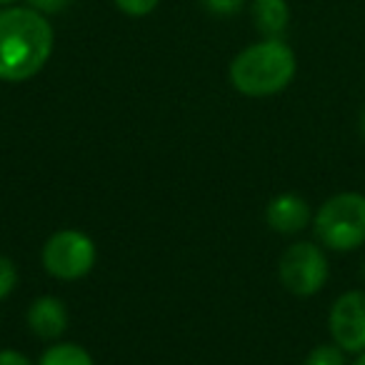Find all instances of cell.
Returning a JSON list of instances; mask_svg holds the SVG:
<instances>
[{
	"instance_id": "6da1fadb",
	"label": "cell",
	"mask_w": 365,
	"mask_h": 365,
	"mask_svg": "<svg viewBox=\"0 0 365 365\" xmlns=\"http://www.w3.org/2000/svg\"><path fill=\"white\" fill-rule=\"evenodd\" d=\"M56 33L43 13L31 6L0 8V81L26 83L46 68Z\"/></svg>"
},
{
	"instance_id": "d6986e66",
	"label": "cell",
	"mask_w": 365,
	"mask_h": 365,
	"mask_svg": "<svg viewBox=\"0 0 365 365\" xmlns=\"http://www.w3.org/2000/svg\"><path fill=\"white\" fill-rule=\"evenodd\" d=\"M353 365H365V350H363V353H358V358H355Z\"/></svg>"
},
{
	"instance_id": "4fadbf2b",
	"label": "cell",
	"mask_w": 365,
	"mask_h": 365,
	"mask_svg": "<svg viewBox=\"0 0 365 365\" xmlns=\"http://www.w3.org/2000/svg\"><path fill=\"white\" fill-rule=\"evenodd\" d=\"M18 283V268L11 258L0 255V300H6Z\"/></svg>"
},
{
	"instance_id": "9a60e30c",
	"label": "cell",
	"mask_w": 365,
	"mask_h": 365,
	"mask_svg": "<svg viewBox=\"0 0 365 365\" xmlns=\"http://www.w3.org/2000/svg\"><path fill=\"white\" fill-rule=\"evenodd\" d=\"M26 3L31 8H36L38 13H43V16H56V13L66 11L73 0H26Z\"/></svg>"
},
{
	"instance_id": "52a82bcc",
	"label": "cell",
	"mask_w": 365,
	"mask_h": 365,
	"mask_svg": "<svg viewBox=\"0 0 365 365\" xmlns=\"http://www.w3.org/2000/svg\"><path fill=\"white\" fill-rule=\"evenodd\" d=\"M265 220L280 235H295L308 228L310 223V205L305 198L295 193H280L265 208Z\"/></svg>"
},
{
	"instance_id": "7a4b0ae2",
	"label": "cell",
	"mask_w": 365,
	"mask_h": 365,
	"mask_svg": "<svg viewBox=\"0 0 365 365\" xmlns=\"http://www.w3.org/2000/svg\"><path fill=\"white\" fill-rule=\"evenodd\" d=\"M298 61L283 38H263L243 48L228 68L230 86L248 98H270L293 83Z\"/></svg>"
},
{
	"instance_id": "30bf717a",
	"label": "cell",
	"mask_w": 365,
	"mask_h": 365,
	"mask_svg": "<svg viewBox=\"0 0 365 365\" xmlns=\"http://www.w3.org/2000/svg\"><path fill=\"white\" fill-rule=\"evenodd\" d=\"M38 365H96L83 345L76 343H56L41 355Z\"/></svg>"
},
{
	"instance_id": "8fae6325",
	"label": "cell",
	"mask_w": 365,
	"mask_h": 365,
	"mask_svg": "<svg viewBox=\"0 0 365 365\" xmlns=\"http://www.w3.org/2000/svg\"><path fill=\"white\" fill-rule=\"evenodd\" d=\"M303 365H345V350L335 343H320L305 355Z\"/></svg>"
},
{
	"instance_id": "5bb4252c",
	"label": "cell",
	"mask_w": 365,
	"mask_h": 365,
	"mask_svg": "<svg viewBox=\"0 0 365 365\" xmlns=\"http://www.w3.org/2000/svg\"><path fill=\"white\" fill-rule=\"evenodd\" d=\"M200 3H203V8L210 16H218V18L235 16L245 6V0H200Z\"/></svg>"
},
{
	"instance_id": "ac0fdd59",
	"label": "cell",
	"mask_w": 365,
	"mask_h": 365,
	"mask_svg": "<svg viewBox=\"0 0 365 365\" xmlns=\"http://www.w3.org/2000/svg\"><path fill=\"white\" fill-rule=\"evenodd\" d=\"M18 0H0V8H11V6H16Z\"/></svg>"
},
{
	"instance_id": "3957f363",
	"label": "cell",
	"mask_w": 365,
	"mask_h": 365,
	"mask_svg": "<svg viewBox=\"0 0 365 365\" xmlns=\"http://www.w3.org/2000/svg\"><path fill=\"white\" fill-rule=\"evenodd\" d=\"M315 235L328 250L350 253L365 243V195L338 193L318 208L313 218Z\"/></svg>"
},
{
	"instance_id": "7c38bea8",
	"label": "cell",
	"mask_w": 365,
	"mask_h": 365,
	"mask_svg": "<svg viewBox=\"0 0 365 365\" xmlns=\"http://www.w3.org/2000/svg\"><path fill=\"white\" fill-rule=\"evenodd\" d=\"M113 3H115L118 11L125 13V16L145 18V16H150V13L155 11L160 0H113Z\"/></svg>"
},
{
	"instance_id": "ba28073f",
	"label": "cell",
	"mask_w": 365,
	"mask_h": 365,
	"mask_svg": "<svg viewBox=\"0 0 365 365\" xmlns=\"http://www.w3.org/2000/svg\"><path fill=\"white\" fill-rule=\"evenodd\" d=\"M26 320L33 335H38V338H43V340H56V338H61L68 328L66 303L53 298V295H43V298L31 303Z\"/></svg>"
},
{
	"instance_id": "5b68a950",
	"label": "cell",
	"mask_w": 365,
	"mask_h": 365,
	"mask_svg": "<svg viewBox=\"0 0 365 365\" xmlns=\"http://www.w3.org/2000/svg\"><path fill=\"white\" fill-rule=\"evenodd\" d=\"M328 258H325L323 248L315 243L300 240L285 248L278 263V278L288 293L298 295V298H310V295L320 293L323 285L328 283Z\"/></svg>"
},
{
	"instance_id": "e0dca14e",
	"label": "cell",
	"mask_w": 365,
	"mask_h": 365,
	"mask_svg": "<svg viewBox=\"0 0 365 365\" xmlns=\"http://www.w3.org/2000/svg\"><path fill=\"white\" fill-rule=\"evenodd\" d=\"M358 130H360V138L365 140V106H363V110H360V115H358Z\"/></svg>"
},
{
	"instance_id": "2e32d148",
	"label": "cell",
	"mask_w": 365,
	"mask_h": 365,
	"mask_svg": "<svg viewBox=\"0 0 365 365\" xmlns=\"http://www.w3.org/2000/svg\"><path fill=\"white\" fill-rule=\"evenodd\" d=\"M0 365H33V363L23 353L8 348V350H0Z\"/></svg>"
},
{
	"instance_id": "8992f818",
	"label": "cell",
	"mask_w": 365,
	"mask_h": 365,
	"mask_svg": "<svg viewBox=\"0 0 365 365\" xmlns=\"http://www.w3.org/2000/svg\"><path fill=\"white\" fill-rule=\"evenodd\" d=\"M328 328L333 343L345 353L365 350V290H348L333 303L328 315Z\"/></svg>"
},
{
	"instance_id": "9c48e42d",
	"label": "cell",
	"mask_w": 365,
	"mask_h": 365,
	"mask_svg": "<svg viewBox=\"0 0 365 365\" xmlns=\"http://www.w3.org/2000/svg\"><path fill=\"white\" fill-rule=\"evenodd\" d=\"M250 18L263 38H283L290 26L288 0H253Z\"/></svg>"
},
{
	"instance_id": "277c9868",
	"label": "cell",
	"mask_w": 365,
	"mask_h": 365,
	"mask_svg": "<svg viewBox=\"0 0 365 365\" xmlns=\"http://www.w3.org/2000/svg\"><path fill=\"white\" fill-rule=\"evenodd\" d=\"M43 268L48 275L58 280H78L86 278L93 270L98 258V248L91 235L81 230H58L43 245Z\"/></svg>"
}]
</instances>
